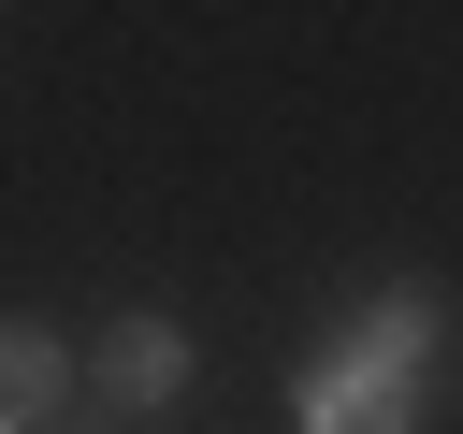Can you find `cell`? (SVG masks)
<instances>
[{"mask_svg": "<svg viewBox=\"0 0 463 434\" xmlns=\"http://www.w3.org/2000/svg\"><path fill=\"white\" fill-rule=\"evenodd\" d=\"M420 420V362H376V347H333L304 376V434H405Z\"/></svg>", "mask_w": 463, "mask_h": 434, "instance_id": "cell-1", "label": "cell"}, {"mask_svg": "<svg viewBox=\"0 0 463 434\" xmlns=\"http://www.w3.org/2000/svg\"><path fill=\"white\" fill-rule=\"evenodd\" d=\"M101 391L174 405V391H188V333H174V318H116V333H101Z\"/></svg>", "mask_w": 463, "mask_h": 434, "instance_id": "cell-2", "label": "cell"}, {"mask_svg": "<svg viewBox=\"0 0 463 434\" xmlns=\"http://www.w3.org/2000/svg\"><path fill=\"white\" fill-rule=\"evenodd\" d=\"M58 391H72V362H58V333H29V318H0V434H43V420H58Z\"/></svg>", "mask_w": 463, "mask_h": 434, "instance_id": "cell-3", "label": "cell"}, {"mask_svg": "<svg viewBox=\"0 0 463 434\" xmlns=\"http://www.w3.org/2000/svg\"><path fill=\"white\" fill-rule=\"evenodd\" d=\"M362 347H376V362H434V304H376Z\"/></svg>", "mask_w": 463, "mask_h": 434, "instance_id": "cell-4", "label": "cell"}, {"mask_svg": "<svg viewBox=\"0 0 463 434\" xmlns=\"http://www.w3.org/2000/svg\"><path fill=\"white\" fill-rule=\"evenodd\" d=\"M43 434H101V420H43Z\"/></svg>", "mask_w": 463, "mask_h": 434, "instance_id": "cell-5", "label": "cell"}]
</instances>
